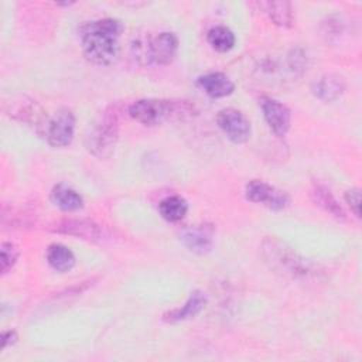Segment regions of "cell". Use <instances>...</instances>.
I'll return each instance as SVG.
<instances>
[{"instance_id": "cell-1", "label": "cell", "mask_w": 362, "mask_h": 362, "mask_svg": "<svg viewBox=\"0 0 362 362\" xmlns=\"http://www.w3.org/2000/svg\"><path fill=\"white\" fill-rule=\"evenodd\" d=\"M123 25L116 18H102L85 23L79 28L82 51L88 61L96 65H110L120 51Z\"/></svg>"}, {"instance_id": "cell-2", "label": "cell", "mask_w": 362, "mask_h": 362, "mask_svg": "<svg viewBox=\"0 0 362 362\" xmlns=\"http://www.w3.org/2000/svg\"><path fill=\"white\" fill-rule=\"evenodd\" d=\"M262 256L272 270L291 280H310L320 274L317 266L277 238H266L260 246Z\"/></svg>"}, {"instance_id": "cell-3", "label": "cell", "mask_w": 362, "mask_h": 362, "mask_svg": "<svg viewBox=\"0 0 362 362\" xmlns=\"http://www.w3.org/2000/svg\"><path fill=\"white\" fill-rule=\"evenodd\" d=\"M194 113V106L187 100H164V99H139L129 106V115L136 122L154 126L170 117H184Z\"/></svg>"}, {"instance_id": "cell-4", "label": "cell", "mask_w": 362, "mask_h": 362, "mask_svg": "<svg viewBox=\"0 0 362 362\" xmlns=\"http://www.w3.org/2000/svg\"><path fill=\"white\" fill-rule=\"evenodd\" d=\"M119 140V119L115 110H105L93 123L85 137V146L98 158H107L113 154Z\"/></svg>"}, {"instance_id": "cell-5", "label": "cell", "mask_w": 362, "mask_h": 362, "mask_svg": "<svg viewBox=\"0 0 362 362\" xmlns=\"http://www.w3.org/2000/svg\"><path fill=\"white\" fill-rule=\"evenodd\" d=\"M245 195L250 202L260 204L272 211H283L290 204V197L286 191L263 180L249 181L245 187Z\"/></svg>"}, {"instance_id": "cell-6", "label": "cell", "mask_w": 362, "mask_h": 362, "mask_svg": "<svg viewBox=\"0 0 362 362\" xmlns=\"http://www.w3.org/2000/svg\"><path fill=\"white\" fill-rule=\"evenodd\" d=\"M216 123L226 137L235 144H243L250 139V122L238 109L225 107L219 110L216 115Z\"/></svg>"}, {"instance_id": "cell-7", "label": "cell", "mask_w": 362, "mask_h": 362, "mask_svg": "<svg viewBox=\"0 0 362 362\" xmlns=\"http://www.w3.org/2000/svg\"><path fill=\"white\" fill-rule=\"evenodd\" d=\"M75 132V115L71 109H59L54 117L49 119L45 137L52 147H66L71 144Z\"/></svg>"}, {"instance_id": "cell-8", "label": "cell", "mask_w": 362, "mask_h": 362, "mask_svg": "<svg viewBox=\"0 0 362 362\" xmlns=\"http://www.w3.org/2000/svg\"><path fill=\"white\" fill-rule=\"evenodd\" d=\"M49 229L57 233H64L92 242L102 240L105 238L103 228L89 219H61L54 222Z\"/></svg>"}, {"instance_id": "cell-9", "label": "cell", "mask_w": 362, "mask_h": 362, "mask_svg": "<svg viewBox=\"0 0 362 362\" xmlns=\"http://www.w3.org/2000/svg\"><path fill=\"white\" fill-rule=\"evenodd\" d=\"M214 226L209 223H195L182 229L180 239L184 246L197 255H206L214 246Z\"/></svg>"}, {"instance_id": "cell-10", "label": "cell", "mask_w": 362, "mask_h": 362, "mask_svg": "<svg viewBox=\"0 0 362 362\" xmlns=\"http://www.w3.org/2000/svg\"><path fill=\"white\" fill-rule=\"evenodd\" d=\"M178 52V38L174 33H160L148 41L147 61L156 65H170Z\"/></svg>"}, {"instance_id": "cell-11", "label": "cell", "mask_w": 362, "mask_h": 362, "mask_svg": "<svg viewBox=\"0 0 362 362\" xmlns=\"http://www.w3.org/2000/svg\"><path fill=\"white\" fill-rule=\"evenodd\" d=\"M260 106H262L264 120L270 127V130L279 137L286 136L291 124L290 109L284 103L272 98L262 99Z\"/></svg>"}, {"instance_id": "cell-12", "label": "cell", "mask_w": 362, "mask_h": 362, "mask_svg": "<svg viewBox=\"0 0 362 362\" xmlns=\"http://www.w3.org/2000/svg\"><path fill=\"white\" fill-rule=\"evenodd\" d=\"M8 112H10L8 113L10 116L34 126L38 132L41 127L47 129V124L49 122V119H47L45 112L41 109V106L35 100L25 99V98H23L18 102H13V107Z\"/></svg>"}, {"instance_id": "cell-13", "label": "cell", "mask_w": 362, "mask_h": 362, "mask_svg": "<svg viewBox=\"0 0 362 362\" xmlns=\"http://www.w3.org/2000/svg\"><path fill=\"white\" fill-rule=\"evenodd\" d=\"M346 89L344 76L338 74H325L313 83V93L322 102H334L342 96Z\"/></svg>"}, {"instance_id": "cell-14", "label": "cell", "mask_w": 362, "mask_h": 362, "mask_svg": "<svg viewBox=\"0 0 362 362\" xmlns=\"http://www.w3.org/2000/svg\"><path fill=\"white\" fill-rule=\"evenodd\" d=\"M205 304H206V297L204 296V293L199 290H195L191 293V296L187 298V301L184 303L182 307H178V308L164 313L163 320L168 324H174V322L194 318L204 310Z\"/></svg>"}, {"instance_id": "cell-15", "label": "cell", "mask_w": 362, "mask_h": 362, "mask_svg": "<svg viewBox=\"0 0 362 362\" xmlns=\"http://www.w3.org/2000/svg\"><path fill=\"white\" fill-rule=\"evenodd\" d=\"M198 85L211 98L229 96L235 89V83L232 82V79L222 72H209V74L199 76Z\"/></svg>"}, {"instance_id": "cell-16", "label": "cell", "mask_w": 362, "mask_h": 362, "mask_svg": "<svg viewBox=\"0 0 362 362\" xmlns=\"http://www.w3.org/2000/svg\"><path fill=\"white\" fill-rule=\"evenodd\" d=\"M310 194H311L314 204L317 206H320L322 211H325L328 215H331L337 221L346 219L344 208L339 205V202L335 199V197L331 194V191L325 185L314 184Z\"/></svg>"}, {"instance_id": "cell-17", "label": "cell", "mask_w": 362, "mask_h": 362, "mask_svg": "<svg viewBox=\"0 0 362 362\" xmlns=\"http://www.w3.org/2000/svg\"><path fill=\"white\" fill-rule=\"evenodd\" d=\"M259 7L263 8L273 24L281 28H290L294 24V11L288 1H262Z\"/></svg>"}, {"instance_id": "cell-18", "label": "cell", "mask_w": 362, "mask_h": 362, "mask_svg": "<svg viewBox=\"0 0 362 362\" xmlns=\"http://www.w3.org/2000/svg\"><path fill=\"white\" fill-rule=\"evenodd\" d=\"M51 201L59 209L66 212L78 211L83 206V199L74 188L65 184H57L51 191Z\"/></svg>"}, {"instance_id": "cell-19", "label": "cell", "mask_w": 362, "mask_h": 362, "mask_svg": "<svg viewBox=\"0 0 362 362\" xmlns=\"http://www.w3.org/2000/svg\"><path fill=\"white\" fill-rule=\"evenodd\" d=\"M47 262L54 270L65 273L75 266V256L68 246L62 243H52L47 249Z\"/></svg>"}, {"instance_id": "cell-20", "label": "cell", "mask_w": 362, "mask_h": 362, "mask_svg": "<svg viewBox=\"0 0 362 362\" xmlns=\"http://www.w3.org/2000/svg\"><path fill=\"white\" fill-rule=\"evenodd\" d=\"M160 215L168 222L181 221L188 212L187 201L180 195H170L160 201L158 204Z\"/></svg>"}, {"instance_id": "cell-21", "label": "cell", "mask_w": 362, "mask_h": 362, "mask_svg": "<svg viewBox=\"0 0 362 362\" xmlns=\"http://www.w3.org/2000/svg\"><path fill=\"white\" fill-rule=\"evenodd\" d=\"M206 40H208L209 45L218 52L230 51L236 42L233 31L225 25L212 27L206 34Z\"/></svg>"}, {"instance_id": "cell-22", "label": "cell", "mask_w": 362, "mask_h": 362, "mask_svg": "<svg viewBox=\"0 0 362 362\" xmlns=\"http://www.w3.org/2000/svg\"><path fill=\"white\" fill-rule=\"evenodd\" d=\"M18 257V249L11 242H3L1 243V256H0V272L1 274H6L11 270V267L16 264Z\"/></svg>"}, {"instance_id": "cell-23", "label": "cell", "mask_w": 362, "mask_h": 362, "mask_svg": "<svg viewBox=\"0 0 362 362\" xmlns=\"http://www.w3.org/2000/svg\"><path fill=\"white\" fill-rule=\"evenodd\" d=\"M345 201L356 218L361 216V189L351 188L345 192Z\"/></svg>"}, {"instance_id": "cell-24", "label": "cell", "mask_w": 362, "mask_h": 362, "mask_svg": "<svg viewBox=\"0 0 362 362\" xmlns=\"http://www.w3.org/2000/svg\"><path fill=\"white\" fill-rule=\"evenodd\" d=\"M16 341H17V332L14 329H8L1 334V348L3 349L13 345Z\"/></svg>"}]
</instances>
